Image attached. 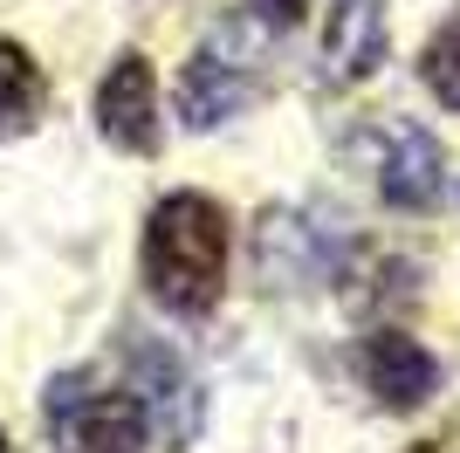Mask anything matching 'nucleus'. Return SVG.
Returning a JSON list of instances; mask_svg holds the SVG:
<instances>
[{
    "instance_id": "10",
    "label": "nucleus",
    "mask_w": 460,
    "mask_h": 453,
    "mask_svg": "<svg viewBox=\"0 0 460 453\" xmlns=\"http://www.w3.org/2000/svg\"><path fill=\"white\" fill-rule=\"evenodd\" d=\"M41 111H49V76H41V62L21 49V41L0 35V145L7 138H28L41 124Z\"/></svg>"
},
{
    "instance_id": "9",
    "label": "nucleus",
    "mask_w": 460,
    "mask_h": 453,
    "mask_svg": "<svg viewBox=\"0 0 460 453\" xmlns=\"http://www.w3.org/2000/svg\"><path fill=\"white\" fill-rule=\"evenodd\" d=\"M385 41H392L385 0H330V14H323V76L337 90L365 83L385 62Z\"/></svg>"
},
{
    "instance_id": "7",
    "label": "nucleus",
    "mask_w": 460,
    "mask_h": 453,
    "mask_svg": "<svg viewBox=\"0 0 460 453\" xmlns=\"http://www.w3.org/2000/svg\"><path fill=\"white\" fill-rule=\"evenodd\" d=\"M254 268L269 289H309V282H337V241L330 226H316L309 213L282 207V213H261L254 226Z\"/></svg>"
},
{
    "instance_id": "12",
    "label": "nucleus",
    "mask_w": 460,
    "mask_h": 453,
    "mask_svg": "<svg viewBox=\"0 0 460 453\" xmlns=\"http://www.w3.org/2000/svg\"><path fill=\"white\" fill-rule=\"evenodd\" d=\"M248 7H254V21H261V28H296L309 0H248Z\"/></svg>"
},
{
    "instance_id": "6",
    "label": "nucleus",
    "mask_w": 460,
    "mask_h": 453,
    "mask_svg": "<svg viewBox=\"0 0 460 453\" xmlns=\"http://www.w3.org/2000/svg\"><path fill=\"white\" fill-rule=\"evenodd\" d=\"M358 378H365L371 405H385V413H420L426 398L440 392V358H433L420 337H405L399 323H378V330L358 343Z\"/></svg>"
},
{
    "instance_id": "5",
    "label": "nucleus",
    "mask_w": 460,
    "mask_h": 453,
    "mask_svg": "<svg viewBox=\"0 0 460 453\" xmlns=\"http://www.w3.org/2000/svg\"><path fill=\"white\" fill-rule=\"evenodd\" d=\"M131 392H137V405H145L152 440H165L172 453H186L192 440H199V426H207V392H199V378L186 371L179 351L137 343L131 351Z\"/></svg>"
},
{
    "instance_id": "3",
    "label": "nucleus",
    "mask_w": 460,
    "mask_h": 453,
    "mask_svg": "<svg viewBox=\"0 0 460 453\" xmlns=\"http://www.w3.org/2000/svg\"><path fill=\"white\" fill-rule=\"evenodd\" d=\"M49 426L62 453H145L152 426L131 385H96L90 371H62L49 385Z\"/></svg>"
},
{
    "instance_id": "1",
    "label": "nucleus",
    "mask_w": 460,
    "mask_h": 453,
    "mask_svg": "<svg viewBox=\"0 0 460 453\" xmlns=\"http://www.w3.org/2000/svg\"><path fill=\"white\" fill-rule=\"evenodd\" d=\"M145 289L172 316H207L227 289V207L213 192H165L145 220Z\"/></svg>"
},
{
    "instance_id": "11",
    "label": "nucleus",
    "mask_w": 460,
    "mask_h": 453,
    "mask_svg": "<svg viewBox=\"0 0 460 453\" xmlns=\"http://www.w3.org/2000/svg\"><path fill=\"white\" fill-rule=\"evenodd\" d=\"M420 83L440 96L447 111H460V21H447L440 35L426 41V56H420Z\"/></svg>"
},
{
    "instance_id": "8",
    "label": "nucleus",
    "mask_w": 460,
    "mask_h": 453,
    "mask_svg": "<svg viewBox=\"0 0 460 453\" xmlns=\"http://www.w3.org/2000/svg\"><path fill=\"white\" fill-rule=\"evenodd\" d=\"M96 131L111 138L117 151H131V158H152L158 151V76L137 49L117 56L111 76L96 83Z\"/></svg>"
},
{
    "instance_id": "4",
    "label": "nucleus",
    "mask_w": 460,
    "mask_h": 453,
    "mask_svg": "<svg viewBox=\"0 0 460 453\" xmlns=\"http://www.w3.org/2000/svg\"><path fill=\"white\" fill-rule=\"evenodd\" d=\"M350 151H358V165L371 172V186H378L385 207H399V213L440 207L447 151L426 124H412V117H371L365 131L350 138Z\"/></svg>"
},
{
    "instance_id": "13",
    "label": "nucleus",
    "mask_w": 460,
    "mask_h": 453,
    "mask_svg": "<svg viewBox=\"0 0 460 453\" xmlns=\"http://www.w3.org/2000/svg\"><path fill=\"white\" fill-rule=\"evenodd\" d=\"M0 453H7V433H0Z\"/></svg>"
},
{
    "instance_id": "2",
    "label": "nucleus",
    "mask_w": 460,
    "mask_h": 453,
    "mask_svg": "<svg viewBox=\"0 0 460 453\" xmlns=\"http://www.w3.org/2000/svg\"><path fill=\"white\" fill-rule=\"evenodd\" d=\"M261 96V21H227L192 49L186 76H179V124L186 131H213L241 117Z\"/></svg>"
}]
</instances>
